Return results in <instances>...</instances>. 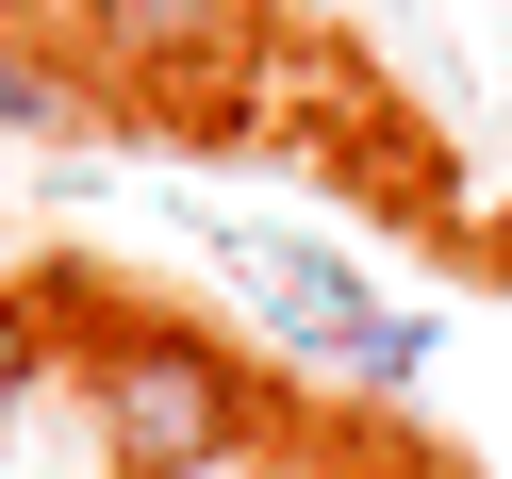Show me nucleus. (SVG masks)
<instances>
[{"instance_id": "nucleus-1", "label": "nucleus", "mask_w": 512, "mask_h": 479, "mask_svg": "<svg viewBox=\"0 0 512 479\" xmlns=\"http://www.w3.org/2000/svg\"><path fill=\"white\" fill-rule=\"evenodd\" d=\"M83 397H100V479H215L265 430L248 364L215 331H182V314H116V331L83 347Z\"/></svg>"}, {"instance_id": "nucleus-2", "label": "nucleus", "mask_w": 512, "mask_h": 479, "mask_svg": "<svg viewBox=\"0 0 512 479\" xmlns=\"http://www.w3.org/2000/svg\"><path fill=\"white\" fill-rule=\"evenodd\" d=\"M232 265H265V331L298 347V364H364V331H380V281L347 265V248H314V232H265V248H232Z\"/></svg>"}, {"instance_id": "nucleus-3", "label": "nucleus", "mask_w": 512, "mask_h": 479, "mask_svg": "<svg viewBox=\"0 0 512 479\" xmlns=\"http://www.w3.org/2000/svg\"><path fill=\"white\" fill-rule=\"evenodd\" d=\"M67 17H83V50L133 67V83H182V67H215V50L248 34V0H67Z\"/></svg>"}, {"instance_id": "nucleus-4", "label": "nucleus", "mask_w": 512, "mask_h": 479, "mask_svg": "<svg viewBox=\"0 0 512 479\" xmlns=\"http://www.w3.org/2000/svg\"><path fill=\"white\" fill-rule=\"evenodd\" d=\"M430 314H380V331H364V364H347V380H364V397H413V380H430Z\"/></svg>"}, {"instance_id": "nucleus-5", "label": "nucleus", "mask_w": 512, "mask_h": 479, "mask_svg": "<svg viewBox=\"0 0 512 479\" xmlns=\"http://www.w3.org/2000/svg\"><path fill=\"white\" fill-rule=\"evenodd\" d=\"M34 380H50V298H0V430H17Z\"/></svg>"}, {"instance_id": "nucleus-6", "label": "nucleus", "mask_w": 512, "mask_h": 479, "mask_svg": "<svg viewBox=\"0 0 512 479\" xmlns=\"http://www.w3.org/2000/svg\"><path fill=\"white\" fill-rule=\"evenodd\" d=\"M0 133H67V83H50L17 34H0Z\"/></svg>"}]
</instances>
